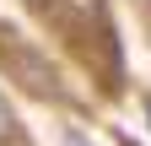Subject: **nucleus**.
Listing matches in <instances>:
<instances>
[{
    "label": "nucleus",
    "instance_id": "nucleus-1",
    "mask_svg": "<svg viewBox=\"0 0 151 146\" xmlns=\"http://www.w3.org/2000/svg\"><path fill=\"white\" fill-rule=\"evenodd\" d=\"M0 60H6V70L16 76V87H27L32 98H60L65 87H60V70H54L38 49H27V43H11L6 38V49H0Z\"/></svg>",
    "mask_w": 151,
    "mask_h": 146
},
{
    "label": "nucleus",
    "instance_id": "nucleus-2",
    "mask_svg": "<svg viewBox=\"0 0 151 146\" xmlns=\"http://www.w3.org/2000/svg\"><path fill=\"white\" fill-rule=\"evenodd\" d=\"M11 135H22V124L11 119V108H6V98H0V141H11Z\"/></svg>",
    "mask_w": 151,
    "mask_h": 146
},
{
    "label": "nucleus",
    "instance_id": "nucleus-3",
    "mask_svg": "<svg viewBox=\"0 0 151 146\" xmlns=\"http://www.w3.org/2000/svg\"><path fill=\"white\" fill-rule=\"evenodd\" d=\"M60 146H92V141H86L81 130H65V135H60Z\"/></svg>",
    "mask_w": 151,
    "mask_h": 146
},
{
    "label": "nucleus",
    "instance_id": "nucleus-4",
    "mask_svg": "<svg viewBox=\"0 0 151 146\" xmlns=\"http://www.w3.org/2000/svg\"><path fill=\"white\" fill-rule=\"evenodd\" d=\"M146 119H151V92H146Z\"/></svg>",
    "mask_w": 151,
    "mask_h": 146
}]
</instances>
